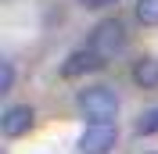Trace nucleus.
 I'll return each mask as SVG.
<instances>
[{
    "instance_id": "obj_1",
    "label": "nucleus",
    "mask_w": 158,
    "mask_h": 154,
    "mask_svg": "<svg viewBox=\"0 0 158 154\" xmlns=\"http://www.w3.org/2000/svg\"><path fill=\"white\" fill-rule=\"evenodd\" d=\"M76 107H79V115L90 118V125H101V122H115L118 118V93L111 86H86V90H79L76 93Z\"/></svg>"
},
{
    "instance_id": "obj_2",
    "label": "nucleus",
    "mask_w": 158,
    "mask_h": 154,
    "mask_svg": "<svg viewBox=\"0 0 158 154\" xmlns=\"http://www.w3.org/2000/svg\"><path fill=\"white\" fill-rule=\"evenodd\" d=\"M126 25L118 18H104V22H97L94 25V32H90V43L86 47L97 54L101 61H108V58H115V54H122L126 50Z\"/></svg>"
},
{
    "instance_id": "obj_3",
    "label": "nucleus",
    "mask_w": 158,
    "mask_h": 154,
    "mask_svg": "<svg viewBox=\"0 0 158 154\" xmlns=\"http://www.w3.org/2000/svg\"><path fill=\"white\" fill-rule=\"evenodd\" d=\"M115 144H118V125L115 122H101V125L86 122V129L76 140V151L79 154H111Z\"/></svg>"
},
{
    "instance_id": "obj_4",
    "label": "nucleus",
    "mask_w": 158,
    "mask_h": 154,
    "mask_svg": "<svg viewBox=\"0 0 158 154\" xmlns=\"http://www.w3.org/2000/svg\"><path fill=\"white\" fill-rule=\"evenodd\" d=\"M32 122H36V111L29 104H11L0 115V133L7 136V140H18V136H25L32 129Z\"/></svg>"
},
{
    "instance_id": "obj_5",
    "label": "nucleus",
    "mask_w": 158,
    "mask_h": 154,
    "mask_svg": "<svg viewBox=\"0 0 158 154\" xmlns=\"http://www.w3.org/2000/svg\"><path fill=\"white\" fill-rule=\"evenodd\" d=\"M97 68H104V61H101L90 47H79V50H72L69 58H65L61 79H79V75H86V72H97Z\"/></svg>"
},
{
    "instance_id": "obj_6",
    "label": "nucleus",
    "mask_w": 158,
    "mask_h": 154,
    "mask_svg": "<svg viewBox=\"0 0 158 154\" xmlns=\"http://www.w3.org/2000/svg\"><path fill=\"white\" fill-rule=\"evenodd\" d=\"M129 75H133V83H137L140 90H155V86H158V58H155V54H144V58H137Z\"/></svg>"
},
{
    "instance_id": "obj_7",
    "label": "nucleus",
    "mask_w": 158,
    "mask_h": 154,
    "mask_svg": "<svg viewBox=\"0 0 158 154\" xmlns=\"http://www.w3.org/2000/svg\"><path fill=\"white\" fill-rule=\"evenodd\" d=\"M140 25H158V0H137Z\"/></svg>"
},
{
    "instance_id": "obj_8",
    "label": "nucleus",
    "mask_w": 158,
    "mask_h": 154,
    "mask_svg": "<svg viewBox=\"0 0 158 154\" xmlns=\"http://www.w3.org/2000/svg\"><path fill=\"white\" fill-rule=\"evenodd\" d=\"M151 133H158V107H151L137 118V136H151Z\"/></svg>"
},
{
    "instance_id": "obj_9",
    "label": "nucleus",
    "mask_w": 158,
    "mask_h": 154,
    "mask_svg": "<svg viewBox=\"0 0 158 154\" xmlns=\"http://www.w3.org/2000/svg\"><path fill=\"white\" fill-rule=\"evenodd\" d=\"M11 86H15V65L4 58L0 61V93H11Z\"/></svg>"
},
{
    "instance_id": "obj_10",
    "label": "nucleus",
    "mask_w": 158,
    "mask_h": 154,
    "mask_svg": "<svg viewBox=\"0 0 158 154\" xmlns=\"http://www.w3.org/2000/svg\"><path fill=\"white\" fill-rule=\"evenodd\" d=\"M83 7H108V4H115V0H79Z\"/></svg>"
},
{
    "instance_id": "obj_11",
    "label": "nucleus",
    "mask_w": 158,
    "mask_h": 154,
    "mask_svg": "<svg viewBox=\"0 0 158 154\" xmlns=\"http://www.w3.org/2000/svg\"><path fill=\"white\" fill-rule=\"evenodd\" d=\"M148 154H158V151H148Z\"/></svg>"
}]
</instances>
